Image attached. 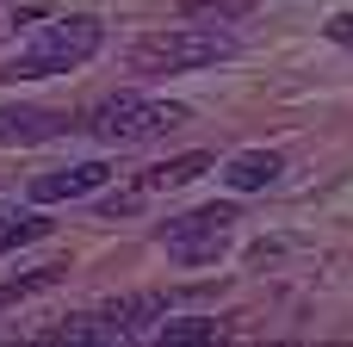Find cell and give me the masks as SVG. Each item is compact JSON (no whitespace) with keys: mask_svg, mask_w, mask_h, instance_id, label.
I'll list each match as a JSON object with an SVG mask.
<instances>
[{"mask_svg":"<svg viewBox=\"0 0 353 347\" xmlns=\"http://www.w3.org/2000/svg\"><path fill=\"white\" fill-rule=\"evenodd\" d=\"M329 37H335V43H353V12H341V19H329Z\"/></svg>","mask_w":353,"mask_h":347,"instance_id":"obj_13","label":"cell"},{"mask_svg":"<svg viewBox=\"0 0 353 347\" xmlns=\"http://www.w3.org/2000/svg\"><path fill=\"white\" fill-rule=\"evenodd\" d=\"M236 43L211 25H174V31H155V37H137L130 50V68L137 75H180V68H205V62H223Z\"/></svg>","mask_w":353,"mask_h":347,"instance_id":"obj_2","label":"cell"},{"mask_svg":"<svg viewBox=\"0 0 353 347\" xmlns=\"http://www.w3.org/2000/svg\"><path fill=\"white\" fill-rule=\"evenodd\" d=\"M50 224L37 217V211H25V205H0V255L6 248H19V242H31V236H43Z\"/></svg>","mask_w":353,"mask_h":347,"instance_id":"obj_10","label":"cell"},{"mask_svg":"<svg viewBox=\"0 0 353 347\" xmlns=\"http://www.w3.org/2000/svg\"><path fill=\"white\" fill-rule=\"evenodd\" d=\"M199 174H211V155H205V149H192V155H174V161L149 168V174H143V192H168V186H192Z\"/></svg>","mask_w":353,"mask_h":347,"instance_id":"obj_8","label":"cell"},{"mask_svg":"<svg viewBox=\"0 0 353 347\" xmlns=\"http://www.w3.org/2000/svg\"><path fill=\"white\" fill-rule=\"evenodd\" d=\"M56 279H62V267H37V273H25V279L0 286V304H19V298H31V292H50Z\"/></svg>","mask_w":353,"mask_h":347,"instance_id":"obj_12","label":"cell"},{"mask_svg":"<svg viewBox=\"0 0 353 347\" xmlns=\"http://www.w3.org/2000/svg\"><path fill=\"white\" fill-rule=\"evenodd\" d=\"M68 130L62 112H43V106H0V143H56Z\"/></svg>","mask_w":353,"mask_h":347,"instance_id":"obj_6","label":"cell"},{"mask_svg":"<svg viewBox=\"0 0 353 347\" xmlns=\"http://www.w3.org/2000/svg\"><path fill=\"white\" fill-rule=\"evenodd\" d=\"M0 31H6V25H0Z\"/></svg>","mask_w":353,"mask_h":347,"instance_id":"obj_14","label":"cell"},{"mask_svg":"<svg viewBox=\"0 0 353 347\" xmlns=\"http://www.w3.org/2000/svg\"><path fill=\"white\" fill-rule=\"evenodd\" d=\"M99 317H112L124 335H137L143 323H155V317H161V298H155V292H143V298H118V304H105Z\"/></svg>","mask_w":353,"mask_h":347,"instance_id":"obj_9","label":"cell"},{"mask_svg":"<svg viewBox=\"0 0 353 347\" xmlns=\"http://www.w3.org/2000/svg\"><path fill=\"white\" fill-rule=\"evenodd\" d=\"M279 174H285V161H279L273 149H248V155H236V161L223 168L230 192H267V186H273Z\"/></svg>","mask_w":353,"mask_h":347,"instance_id":"obj_7","label":"cell"},{"mask_svg":"<svg viewBox=\"0 0 353 347\" xmlns=\"http://www.w3.org/2000/svg\"><path fill=\"white\" fill-rule=\"evenodd\" d=\"M99 43H105L99 19H56V25H43V31H37V43H31L19 62H6V68H0V81H43V75H68V68H81Z\"/></svg>","mask_w":353,"mask_h":347,"instance_id":"obj_1","label":"cell"},{"mask_svg":"<svg viewBox=\"0 0 353 347\" xmlns=\"http://www.w3.org/2000/svg\"><path fill=\"white\" fill-rule=\"evenodd\" d=\"M155 341H161V347H199V341H217V323H211V317H174V323H161V329H155Z\"/></svg>","mask_w":353,"mask_h":347,"instance_id":"obj_11","label":"cell"},{"mask_svg":"<svg viewBox=\"0 0 353 347\" xmlns=\"http://www.w3.org/2000/svg\"><path fill=\"white\" fill-rule=\"evenodd\" d=\"M186 124V106H168V99H143V93H112L105 106H93L87 130L99 143H155L161 130Z\"/></svg>","mask_w":353,"mask_h":347,"instance_id":"obj_3","label":"cell"},{"mask_svg":"<svg viewBox=\"0 0 353 347\" xmlns=\"http://www.w3.org/2000/svg\"><path fill=\"white\" fill-rule=\"evenodd\" d=\"M105 161H74V168H56V174H37L31 180V199L37 205H62V199H87V192H99L105 186Z\"/></svg>","mask_w":353,"mask_h":347,"instance_id":"obj_5","label":"cell"},{"mask_svg":"<svg viewBox=\"0 0 353 347\" xmlns=\"http://www.w3.org/2000/svg\"><path fill=\"white\" fill-rule=\"evenodd\" d=\"M230 224H236V205H205V211H186V217H168L161 224V248L186 267H205L223 255L230 242Z\"/></svg>","mask_w":353,"mask_h":347,"instance_id":"obj_4","label":"cell"}]
</instances>
